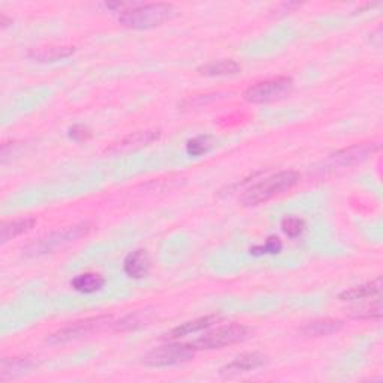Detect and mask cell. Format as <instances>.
I'll list each match as a JSON object with an SVG mask.
<instances>
[{"instance_id":"cell-1","label":"cell","mask_w":383,"mask_h":383,"mask_svg":"<svg viewBox=\"0 0 383 383\" xmlns=\"http://www.w3.org/2000/svg\"><path fill=\"white\" fill-rule=\"evenodd\" d=\"M175 9L169 3H136L133 8L120 14L119 21L131 29L147 30L162 26L166 21L173 20Z\"/></svg>"},{"instance_id":"cell-2","label":"cell","mask_w":383,"mask_h":383,"mask_svg":"<svg viewBox=\"0 0 383 383\" xmlns=\"http://www.w3.org/2000/svg\"><path fill=\"white\" fill-rule=\"evenodd\" d=\"M300 178L301 175L296 171H282L279 174H274L252 186L247 192H244L241 202L246 207L259 205L262 202H267L274 196L283 194V192L295 187L300 182Z\"/></svg>"},{"instance_id":"cell-3","label":"cell","mask_w":383,"mask_h":383,"mask_svg":"<svg viewBox=\"0 0 383 383\" xmlns=\"http://www.w3.org/2000/svg\"><path fill=\"white\" fill-rule=\"evenodd\" d=\"M93 225L90 222H82L78 223V225L68 226L62 231H56L50 233V236L39 238L35 243H30L26 249H23L26 256H41V254H47L55 252L57 249H62L68 246L71 243H75L84 237H87L92 232Z\"/></svg>"},{"instance_id":"cell-4","label":"cell","mask_w":383,"mask_h":383,"mask_svg":"<svg viewBox=\"0 0 383 383\" xmlns=\"http://www.w3.org/2000/svg\"><path fill=\"white\" fill-rule=\"evenodd\" d=\"M249 334H250V328L240 324H231L226 326H220L216 329V331L202 335L189 345L194 350L222 349V347L244 342V340L249 337Z\"/></svg>"},{"instance_id":"cell-5","label":"cell","mask_w":383,"mask_h":383,"mask_svg":"<svg viewBox=\"0 0 383 383\" xmlns=\"http://www.w3.org/2000/svg\"><path fill=\"white\" fill-rule=\"evenodd\" d=\"M294 89V81L289 77H277L253 84L244 92V99L252 103H268L286 98Z\"/></svg>"},{"instance_id":"cell-6","label":"cell","mask_w":383,"mask_h":383,"mask_svg":"<svg viewBox=\"0 0 383 383\" xmlns=\"http://www.w3.org/2000/svg\"><path fill=\"white\" fill-rule=\"evenodd\" d=\"M195 350L190 345H164L150 350L144 358L143 364L147 367L161 368L183 364L186 361L194 358Z\"/></svg>"},{"instance_id":"cell-7","label":"cell","mask_w":383,"mask_h":383,"mask_svg":"<svg viewBox=\"0 0 383 383\" xmlns=\"http://www.w3.org/2000/svg\"><path fill=\"white\" fill-rule=\"evenodd\" d=\"M111 321L110 316H101V317H93V319H87V321H81V322H75L72 326L63 328L60 331L51 334L48 337V343L50 345H63L72 342V340L81 338L87 334H92L94 331H98L102 326L108 325V322Z\"/></svg>"},{"instance_id":"cell-8","label":"cell","mask_w":383,"mask_h":383,"mask_svg":"<svg viewBox=\"0 0 383 383\" xmlns=\"http://www.w3.org/2000/svg\"><path fill=\"white\" fill-rule=\"evenodd\" d=\"M379 148L375 143H364V144H355L352 147L343 148L331 156V164L337 166H354L361 162H364Z\"/></svg>"},{"instance_id":"cell-9","label":"cell","mask_w":383,"mask_h":383,"mask_svg":"<svg viewBox=\"0 0 383 383\" xmlns=\"http://www.w3.org/2000/svg\"><path fill=\"white\" fill-rule=\"evenodd\" d=\"M161 136V131H140V132H133L131 135H127L123 138L122 141L115 143L110 152L111 153H127V152H133L138 150V148L150 145L156 140H159Z\"/></svg>"},{"instance_id":"cell-10","label":"cell","mask_w":383,"mask_h":383,"mask_svg":"<svg viewBox=\"0 0 383 383\" xmlns=\"http://www.w3.org/2000/svg\"><path fill=\"white\" fill-rule=\"evenodd\" d=\"M38 367V361L30 356H14L5 358L0 364V380L5 382L9 379L18 377L21 375L30 373L31 370Z\"/></svg>"},{"instance_id":"cell-11","label":"cell","mask_w":383,"mask_h":383,"mask_svg":"<svg viewBox=\"0 0 383 383\" xmlns=\"http://www.w3.org/2000/svg\"><path fill=\"white\" fill-rule=\"evenodd\" d=\"M265 363H267V361H265V356L261 354H256V352L243 354L233 359L232 363L223 367L220 370V375L233 376V375H240V373H247V371L262 367Z\"/></svg>"},{"instance_id":"cell-12","label":"cell","mask_w":383,"mask_h":383,"mask_svg":"<svg viewBox=\"0 0 383 383\" xmlns=\"http://www.w3.org/2000/svg\"><path fill=\"white\" fill-rule=\"evenodd\" d=\"M150 265L148 253L140 249L127 254L123 262V271L131 279H143L150 271Z\"/></svg>"},{"instance_id":"cell-13","label":"cell","mask_w":383,"mask_h":383,"mask_svg":"<svg viewBox=\"0 0 383 383\" xmlns=\"http://www.w3.org/2000/svg\"><path fill=\"white\" fill-rule=\"evenodd\" d=\"M75 52L73 47H62V45H45V47H35L31 48L27 56L31 60L36 62H57L63 60Z\"/></svg>"},{"instance_id":"cell-14","label":"cell","mask_w":383,"mask_h":383,"mask_svg":"<svg viewBox=\"0 0 383 383\" xmlns=\"http://www.w3.org/2000/svg\"><path fill=\"white\" fill-rule=\"evenodd\" d=\"M35 225L36 220L34 217L3 222L2 226H0V240H2V244H5L9 240L17 238L20 236H23V233L31 231Z\"/></svg>"},{"instance_id":"cell-15","label":"cell","mask_w":383,"mask_h":383,"mask_svg":"<svg viewBox=\"0 0 383 383\" xmlns=\"http://www.w3.org/2000/svg\"><path fill=\"white\" fill-rule=\"evenodd\" d=\"M220 319L222 317L217 316V315L195 319V321H190V322H186L183 325L174 328L173 331L169 333V338H180V337H185V335H189V334H195V333H199V331H204V329H208L210 326L220 322Z\"/></svg>"},{"instance_id":"cell-16","label":"cell","mask_w":383,"mask_h":383,"mask_svg":"<svg viewBox=\"0 0 383 383\" xmlns=\"http://www.w3.org/2000/svg\"><path fill=\"white\" fill-rule=\"evenodd\" d=\"M105 284V279L98 273H84L77 275L75 279L71 282L73 289L81 294H94L101 291Z\"/></svg>"},{"instance_id":"cell-17","label":"cell","mask_w":383,"mask_h":383,"mask_svg":"<svg viewBox=\"0 0 383 383\" xmlns=\"http://www.w3.org/2000/svg\"><path fill=\"white\" fill-rule=\"evenodd\" d=\"M382 287V280L377 277L373 282H368L366 284L355 286L352 289H347L345 292L340 294V300L342 301H356V300H366V298H370L373 295H377L380 292Z\"/></svg>"},{"instance_id":"cell-18","label":"cell","mask_w":383,"mask_h":383,"mask_svg":"<svg viewBox=\"0 0 383 383\" xmlns=\"http://www.w3.org/2000/svg\"><path fill=\"white\" fill-rule=\"evenodd\" d=\"M343 328L342 321H334V319H321V321H315L307 324L301 333L308 337H322V335H329L333 333L340 331Z\"/></svg>"},{"instance_id":"cell-19","label":"cell","mask_w":383,"mask_h":383,"mask_svg":"<svg viewBox=\"0 0 383 383\" xmlns=\"http://www.w3.org/2000/svg\"><path fill=\"white\" fill-rule=\"evenodd\" d=\"M241 71V65L236 60H220L212 62L208 65L199 68V72L202 75L207 77H226V75H236Z\"/></svg>"},{"instance_id":"cell-20","label":"cell","mask_w":383,"mask_h":383,"mask_svg":"<svg viewBox=\"0 0 383 383\" xmlns=\"http://www.w3.org/2000/svg\"><path fill=\"white\" fill-rule=\"evenodd\" d=\"M212 147V141L208 135H199L195 136L194 140L187 141L186 144V152L189 156H202L210 152V148Z\"/></svg>"},{"instance_id":"cell-21","label":"cell","mask_w":383,"mask_h":383,"mask_svg":"<svg viewBox=\"0 0 383 383\" xmlns=\"http://www.w3.org/2000/svg\"><path fill=\"white\" fill-rule=\"evenodd\" d=\"M147 322H150V317L147 316V313H133L117 322L115 329L117 331H126V329H135L138 326L147 325Z\"/></svg>"},{"instance_id":"cell-22","label":"cell","mask_w":383,"mask_h":383,"mask_svg":"<svg viewBox=\"0 0 383 383\" xmlns=\"http://www.w3.org/2000/svg\"><path fill=\"white\" fill-rule=\"evenodd\" d=\"M282 229H283V232L286 233L287 237L296 238V237H300L301 233L304 232L305 223L301 219H298V217H286L282 222Z\"/></svg>"},{"instance_id":"cell-23","label":"cell","mask_w":383,"mask_h":383,"mask_svg":"<svg viewBox=\"0 0 383 383\" xmlns=\"http://www.w3.org/2000/svg\"><path fill=\"white\" fill-rule=\"evenodd\" d=\"M282 250V241L277 237H270L262 246H254L250 249L253 256H262V254H275Z\"/></svg>"},{"instance_id":"cell-24","label":"cell","mask_w":383,"mask_h":383,"mask_svg":"<svg viewBox=\"0 0 383 383\" xmlns=\"http://www.w3.org/2000/svg\"><path fill=\"white\" fill-rule=\"evenodd\" d=\"M69 138H72V140L77 143L89 141L92 138V131L89 129V127L82 126V124H75L69 129Z\"/></svg>"},{"instance_id":"cell-25","label":"cell","mask_w":383,"mask_h":383,"mask_svg":"<svg viewBox=\"0 0 383 383\" xmlns=\"http://www.w3.org/2000/svg\"><path fill=\"white\" fill-rule=\"evenodd\" d=\"M8 23H13V20H8L5 15H2V27H6Z\"/></svg>"}]
</instances>
